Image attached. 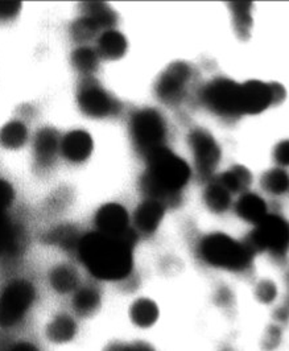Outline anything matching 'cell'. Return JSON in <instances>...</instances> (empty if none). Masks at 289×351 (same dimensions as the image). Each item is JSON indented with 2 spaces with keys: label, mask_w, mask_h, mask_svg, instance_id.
I'll return each instance as SVG.
<instances>
[{
  "label": "cell",
  "mask_w": 289,
  "mask_h": 351,
  "mask_svg": "<svg viewBox=\"0 0 289 351\" xmlns=\"http://www.w3.org/2000/svg\"><path fill=\"white\" fill-rule=\"evenodd\" d=\"M136 241V234L128 228L118 235L90 232L81 238L78 251L81 261L95 278L121 280L131 272Z\"/></svg>",
  "instance_id": "6da1fadb"
},
{
  "label": "cell",
  "mask_w": 289,
  "mask_h": 351,
  "mask_svg": "<svg viewBox=\"0 0 289 351\" xmlns=\"http://www.w3.org/2000/svg\"><path fill=\"white\" fill-rule=\"evenodd\" d=\"M148 168L140 180L143 193L163 204L176 198L190 178V168L169 149L160 147L148 156Z\"/></svg>",
  "instance_id": "7a4b0ae2"
},
{
  "label": "cell",
  "mask_w": 289,
  "mask_h": 351,
  "mask_svg": "<svg viewBox=\"0 0 289 351\" xmlns=\"http://www.w3.org/2000/svg\"><path fill=\"white\" fill-rule=\"evenodd\" d=\"M201 255L212 265L239 271L251 263L255 252L246 243H239L225 234L216 232L202 241Z\"/></svg>",
  "instance_id": "3957f363"
},
{
  "label": "cell",
  "mask_w": 289,
  "mask_h": 351,
  "mask_svg": "<svg viewBox=\"0 0 289 351\" xmlns=\"http://www.w3.org/2000/svg\"><path fill=\"white\" fill-rule=\"evenodd\" d=\"M131 134L138 151L148 156L160 148L165 139V123L162 115L151 108L138 111L131 119Z\"/></svg>",
  "instance_id": "277c9868"
},
{
  "label": "cell",
  "mask_w": 289,
  "mask_h": 351,
  "mask_svg": "<svg viewBox=\"0 0 289 351\" xmlns=\"http://www.w3.org/2000/svg\"><path fill=\"white\" fill-rule=\"evenodd\" d=\"M35 298L34 287L27 281L10 284L0 295V326L8 328L18 322Z\"/></svg>",
  "instance_id": "5b68a950"
},
{
  "label": "cell",
  "mask_w": 289,
  "mask_h": 351,
  "mask_svg": "<svg viewBox=\"0 0 289 351\" xmlns=\"http://www.w3.org/2000/svg\"><path fill=\"white\" fill-rule=\"evenodd\" d=\"M244 243L253 252L266 248L273 252H283L288 245V225L280 217L266 215Z\"/></svg>",
  "instance_id": "8992f818"
},
{
  "label": "cell",
  "mask_w": 289,
  "mask_h": 351,
  "mask_svg": "<svg viewBox=\"0 0 289 351\" xmlns=\"http://www.w3.org/2000/svg\"><path fill=\"white\" fill-rule=\"evenodd\" d=\"M202 101L219 115H236L240 111V85L230 80H214L202 91Z\"/></svg>",
  "instance_id": "52a82bcc"
},
{
  "label": "cell",
  "mask_w": 289,
  "mask_h": 351,
  "mask_svg": "<svg viewBox=\"0 0 289 351\" xmlns=\"http://www.w3.org/2000/svg\"><path fill=\"white\" fill-rule=\"evenodd\" d=\"M190 78V68L185 62L171 64L156 82V94L164 104H177L185 94V86Z\"/></svg>",
  "instance_id": "ba28073f"
},
{
  "label": "cell",
  "mask_w": 289,
  "mask_h": 351,
  "mask_svg": "<svg viewBox=\"0 0 289 351\" xmlns=\"http://www.w3.org/2000/svg\"><path fill=\"white\" fill-rule=\"evenodd\" d=\"M189 141L194 152L199 175L202 177L213 175L221 160V149L214 138L203 130H196L190 134Z\"/></svg>",
  "instance_id": "9c48e42d"
},
{
  "label": "cell",
  "mask_w": 289,
  "mask_h": 351,
  "mask_svg": "<svg viewBox=\"0 0 289 351\" xmlns=\"http://www.w3.org/2000/svg\"><path fill=\"white\" fill-rule=\"evenodd\" d=\"M78 104L84 114L91 118H105L111 114H118L121 106L97 84H86L79 90Z\"/></svg>",
  "instance_id": "30bf717a"
},
{
  "label": "cell",
  "mask_w": 289,
  "mask_h": 351,
  "mask_svg": "<svg viewBox=\"0 0 289 351\" xmlns=\"http://www.w3.org/2000/svg\"><path fill=\"white\" fill-rule=\"evenodd\" d=\"M273 104L270 84L249 81L240 85V111L242 114H259Z\"/></svg>",
  "instance_id": "8fae6325"
},
{
  "label": "cell",
  "mask_w": 289,
  "mask_h": 351,
  "mask_svg": "<svg viewBox=\"0 0 289 351\" xmlns=\"http://www.w3.org/2000/svg\"><path fill=\"white\" fill-rule=\"evenodd\" d=\"M95 225L101 232L118 235L127 230L128 214L123 206L118 204H108L97 213Z\"/></svg>",
  "instance_id": "7c38bea8"
},
{
  "label": "cell",
  "mask_w": 289,
  "mask_h": 351,
  "mask_svg": "<svg viewBox=\"0 0 289 351\" xmlns=\"http://www.w3.org/2000/svg\"><path fill=\"white\" fill-rule=\"evenodd\" d=\"M92 139L85 131H72L69 132L61 144L62 155L73 162H82L92 152Z\"/></svg>",
  "instance_id": "4fadbf2b"
},
{
  "label": "cell",
  "mask_w": 289,
  "mask_h": 351,
  "mask_svg": "<svg viewBox=\"0 0 289 351\" xmlns=\"http://www.w3.org/2000/svg\"><path fill=\"white\" fill-rule=\"evenodd\" d=\"M163 217V204L155 199H148L135 211V225L142 232L151 234L159 228Z\"/></svg>",
  "instance_id": "5bb4252c"
},
{
  "label": "cell",
  "mask_w": 289,
  "mask_h": 351,
  "mask_svg": "<svg viewBox=\"0 0 289 351\" xmlns=\"http://www.w3.org/2000/svg\"><path fill=\"white\" fill-rule=\"evenodd\" d=\"M58 149V136L55 130L44 128L38 131L35 139V155L41 167H49L55 161Z\"/></svg>",
  "instance_id": "9a60e30c"
},
{
  "label": "cell",
  "mask_w": 289,
  "mask_h": 351,
  "mask_svg": "<svg viewBox=\"0 0 289 351\" xmlns=\"http://www.w3.org/2000/svg\"><path fill=\"white\" fill-rule=\"evenodd\" d=\"M236 211L244 221L259 223L267 215V205L256 194H244L236 204Z\"/></svg>",
  "instance_id": "2e32d148"
},
{
  "label": "cell",
  "mask_w": 289,
  "mask_h": 351,
  "mask_svg": "<svg viewBox=\"0 0 289 351\" xmlns=\"http://www.w3.org/2000/svg\"><path fill=\"white\" fill-rule=\"evenodd\" d=\"M82 5L85 18L92 20L98 28H111L116 24L118 16L110 8L109 4L103 1H85Z\"/></svg>",
  "instance_id": "e0dca14e"
},
{
  "label": "cell",
  "mask_w": 289,
  "mask_h": 351,
  "mask_svg": "<svg viewBox=\"0 0 289 351\" xmlns=\"http://www.w3.org/2000/svg\"><path fill=\"white\" fill-rule=\"evenodd\" d=\"M99 52L108 60H119L127 52V40L118 31H108L99 38Z\"/></svg>",
  "instance_id": "ac0fdd59"
},
{
  "label": "cell",
  "mask_w": 289,
  "mask_h": 351,
  "mask_svg": "<svg viewBox=\"0 0 289 351\" xmlns=\"http://www.w3.org/2000/svg\"><path fill=\"white\" fill-rule=\"evenodd\" d=\"M129 316L135 325H138L140 328H149L159 318V308L151 300H138L131 306Z\"/></svg>",
  "instance_id": "d6986e66"
},
{
  "label": "cell",
  "mask_w": 289,
  "mask_h": 351,
  "mask_svg": "<svg viewBox=\"0 0 289 351\" xmlns=\"http://www.w3.org/2000/svg\"><path fill=\"white\" fill-rule=\"evenodd\" d=\"M251 173L247 168L242 165H235L230 171L221 176L219 184L225 186L230 193H238L240 191H244L251 184Z\"/></svg>",
  "instance_id": "ffe728a7"
},
{
  "label": "cell",
  "mask_w": 289,
  "mask_h": 351,
  "mask_svg": "<svg viewBox=\"0 0 289 351\" xmlns=\"http://www.w3.org/2000/svg\"><path fill=\"white\" fill-rule=\"evenodd\" d=\"M28 139V131L20 122H10L0 130V145L7 149H18Z\"/></svg>",
  "instance_id": "44dd1931"
},
{
  "label": "cell",
  "mask_w": 289,
  "mask_h": 351,
  "mask_svg": "<svg viewBox=\"0 0 289 351\" xmlns=\"http://www.w3.org/2000/svg\"><path fill=\"white\" fill-rule=\"evenodd\" d=\"M230 8L234 14V25L236 34L242 38H247L250 36V29L253 27L251 18V1H233L230 3Z\"/></svg>",
  "instance_id": "7402d4cb"
},
{
  "label": "cell",
  "mask_w": 289,
  "mask_h": 351,
  "mask_svg": "<svg viewBox=\"0 0 289 351\" xmlns=\"http://www.w3.org/2000/svg\"><path fill=\"white\" fill-rule=\"evenodd\" d=\"M75 332H77V326L71 317L58 316L49 324L47 334L51 341L57 343H64L71 341L75 335Z\"/></svg>",
  "instance_id": "603a6c76"
},
{
  "label": "cell",
  "mask_w": 289,
  "mask_h": 351,
  "mask_svg": "<svg viewBox=\"0 0 289 351\" xmlns=\"http://www.w3.org/2000/svg\"><path fill=\"white\" fill-rule=\"evenodd\" d=\"M78 275L69 265H60L51 274V284L57 292L68 293L77 287Z\"/></svg>",
  "instance_id": "cb8c5ba5"
},
{
  "label": "cell",
  "mask_w": 289,
  "mask_h": 351,
  "mask_svg": "<svg viewBox=\"0 0 289 351\" xmlns=\"http://www.w3.org/2000/svg\"><path fill=\"white\" fill-rule=\"evenodd\" d=\"M101 304L99 295L92 288H84L81 289L73 300L74 311L81 316H89L94 313Z\"/></svg>",
  "instance_id": "d4e9b609"
},
{
  "label": "cell",
  "mask_w": 289,
  "mask_h": 351,
  "mask_svg": "<svg viewBox=\"0 0 289 351\" xmlns=\"http://www.w3.org/2000/svg\"><path fill=\"white\" fill-rule=\"evenodd\" d=\"M230 192L221 184L210 185L205 192V202L209 209L214 213H222L230 205Z\"/></svg>",
  "instance_id": "484cf974"
},
{
  "label": "cell",
  "mask_w": 289,
  "mask_h": 351,
  "mask_svg": "<svg viewBox=\"0 0 289 351\" xmlns=\"http://www.w3.org/2000/svg\"><path fill=\"white\" fill-rule=\"evenodd\" d=\"M45 241L48 243L57 245V246L62 247L64 250H73L74 247H78L81 238L78 237V232L74 228L71 226H62V228H55L53 231H51Z\"/></svg>",
  "instance_id": "4316f807"
},
{
  "label": "cell",
  "mask_w": 289,
  "mask_h": 351,
  "mask_svg": "<svg viewBox=\"0 0 289 351\" xmlns=\"http://www.w3.org/2000/svg\"><path fill=\"white\" fill-rule=\"evenodd\" d=\"M72 62L77 71L90 74L98 68V56L90 48H78L73 52Z\"/></svg>",
  "instance_id": "83f0119b"
},
{
  "label": "cell",
  "mask_w": 289,
  "mask_h": 351,
  "mask_svg": "<svg viewBox=\"0 0 289 351\" xmlns=\"http://www.w3.org/2000/svg\"><path fill=\"white\" fill-rule=\"evenodd\" d=\"M263 188L272 194H283L288 191V175L281 169H272L263 176Z\"/></svg>",
  "instance_id": "f1b7e54d"
},
{
  "label": "cell",
  "mask_w": 289,
  "mask_h": 351,
  "mask_svg": "<svg viewBox=\"0 0 289 351\" xmlns=\"http://www.w3.org/2000/svg\"><path fill=\"white\" fill-rule=\"evenodd\" d=\"M16 246V232L12 228V223L8 221V218L4 215V213H0V254L11 252Z\"/></svg>",
  "instance_id": "f546056e"
},
{
  "label": "cell",
  "mask_w": 289,
  "mask_h": 351,
  "mask_svg": "<svg viewBox=\"0 0 289 351\" xmlns=\"http://www.w3.org/2000/svg\"><path fill=\"white\" fill-rule=\"evenodd\" d=\"M98 25L90 19L81 18L72 25V35L77 41H89L98 32Z\"/></svg>",
  "instance_id": "4dcf8cb0"
},
{
  "label": "cell",
  "mask_w": 289,
  "mask_h": 351,
  "mask_svg": "<svg viewBox=\"0 0 289 351\" xmlns=\"http://www.w3.org/2000/svg\"><path fill=\"white\" fill-rule=\"evenodd\" d=\"M256 298L259 301L264 302V304H270L271 301L275 300L277 291L275 284L271 281H262L257 287H256V292H255Z\"/></svg>",
  "instance_id": "1f68e13d"
},
{
  "label": "cell",
  "mask_w": 289,
  "mask_h": 351,
  "mask_svg": "<svg viewBox=\"0 0 289 351\" xmlns=\"http://www.w3.org/2000/svg\"><path fill=\"white\" fill-rule=\"evenodd\" d=\"M21 5V1L18 0H0V20H10L18 16Z\"/></svg>",
  "instance_id": "d6a6232c"
},
{
  "label": "cell",
  "mask_w": 289,
  "mask_h": 351,
  "mask_svg": "<svg viewBox=\"0 0 289 351\" xmlns=\"http://www.w3.org/2000/svg\"><path fill=\"white\" fill-rule=\"evenodd\" d=\"M12 199H14L12 186L7 181L0 180V213H3L11 205Z\"/></svg>",
  "instance_id": "836d02e7"
},
{
  "label": "cell",
  "mask_w": 289,
  "mask_h": 351,
  "mask_svg": "<svg viewBox=\"0 0 289 351\" xmlns=\"http://www.w3.org/2000/svg\"><path fill=\"white\" fill-rule=\"evenodd\" d=\"M275 158L280 165H288L289 162V143L283 141L275 149Z\"/></svg>",
  "instance_id": "e575fe53"
},
{
  "label": "cell",
  "mask_w": 289,
  "mask_h": 351,
  "mask_svg": "<svg viewBox=\"0 0 289 351\" xmlns=\"http://www.w3.org/2000/svg\"><path fill=\"white\" fill-rule=\"evenodd\" d=\"M270 85H271L272 88V99H273V104H275V102L279 104L280 101L284 99V97H286V90H284V88H283L281 85H279V84H270Z\"/></svg>",
  "instance_id": "d590c367"
},
{
  "label": "cell",
  "mask_w": 289,
  "mask_h": 351,
  "mask_svg": "<svg viewBox=\"0 0 289 351\" xmlns=\"http://www.w3.org/2000/svg\"><path fill=\"white\" fill-rule=\"evenodd\" d=\"M14 350H35V346L29 343H18V346L14 348Z\"/></svg>",
  "instance_id": "8d00e7d4"
}]
</instances>
